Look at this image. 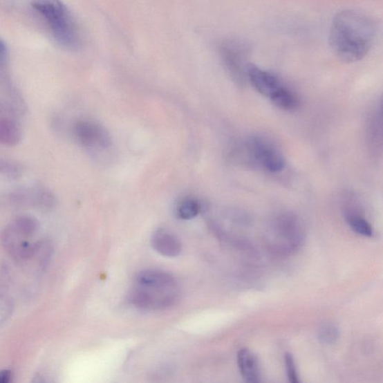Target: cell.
<instances>
[{"label": "cell", "instance_id": "obj_1", "mask_svg": "<svg viewBox=\"0 0 383 383\" xmlns=\"http://www.w3.org/2000/svg\"><path fill=\"white\" fill-rule=\"evenodd\" d=\"M375 38V22L357 9H344L333 18L330 47L336 57L345 62H357L366 57Z\"/></svg>", "mask_w": 383, "mask_h": 383}, {"label": "cell", "instance_id": "obj_2", "mask_svg": "<svg viewBox=\"0 0 383 383\" xmlns=\"http://www.w3.org/2000/svg\"><path fill=\"white\" fill-rule=\"evenodd\" d=\"M179 298L180 288L176 278L167 271L157 269L139 272L127 296L130 304L147 311L172 307Z\"/></svg>", "mask_w": 383, "mask_h": 383}, {"label": "cell", "instance_id": "obj_3", "mask_svg": "<svg viewBox=\"0 0 383 383\" xmlns=\"http://www.w3.org/2000/svg\"><path fill=\"white\" fill-rule=\"evenodd\" d=\"M37 11L50 23L55 37L64 47L75 49L80 46L77 24L65 6L58 1H42Z\"/></svg>", "mask_w": 383, "mask_h": 383}, {"label": "cell", "instance_id": "obj_4", "mask_svg": "<svg viewBox=\"0 0 383 383\" xmlns=\"http://www.w3.org/2000/svg\"><path fill=\"white\" fill-rule=\"evenodd\" d=\"M236 150L253 163L270 172H279L286 166V160L278 146L265 136L254 134L240 144Z\"/></svg>", "mask_w": 383, "mask_h": 383}, {"label": "cell", "instance_id": "obj_5", "mask_svg": "<svg viewBox=\"0 0 383 383\" xmlns=\"http://www.w3.org/2000/svg\"><path fill=\"white\" fill-rule=\"evenodd\" d=\"M222 61L230 75L236 84L243 85L246 79L247 51L244 45L235 40H225L220 45Z\"/></svg>", "mask_w": 383, "mask_h": 383}, {"label": "cell", "instance_id": "obj_6", "mask_svg": "<svg viewBox=\"0 0 383 383\" xmlns=\"http://www.w3.org/2000/svg\"><path fill=\"white\" fill-rule=\"evenodd\" d=\"M74 133L78 142L88 150L102 152L111 147V136L102 125L95 121H78Z\"/></svg>", "mask_w": 383, "mask_h": 383}, {"label": "cell", "instance_id": "obj_7", "mask_svg": "<svg viewBox=\"0 0 383 383\" xmlns=\"http://www.w3.org/2000/svg\"><path fill=\"white\" fill-rule=\"evenodd\" d=\"M273 231L281 248L295 250L303 241V227L295 215L283 214L277 218Z\"/></svg>", "mask_w": 383, "mask_h": 383}, {"label": "cell", "instance_id": "obj_8", "mask_svg": "<svg viewBox=\"0 0 383 383\" xmlns=\"http://www.w3.org/2000/svg\"><path fill=\"white\" fill-rule=\"evenodd\" d=\"M246 80L261 95L270 100L285 86L273 73L250 63L246 70Z\"/></svg>", "mask_w": 383, "mask_h": 383}, {"label": "cell", "instance_id": "obj_9", "mask_svg": "<svg viewBox=\"0 0 383 383\" xmlns=\"http://www.w3.org/2000/svg\"><path fill=\"white\" fill-rule=\"evenodd\" d=\"M151 244L155 251L168 258H176L182 251V244L178 236L162 227L153 232Z\"/></svg>", "mask_w": 383, "mask_h": 383}, {"label": "cell", "instance_id": "obj_10", "mask_svg": "<svg viewBox=\"0 0 383 383\" xmlns=\"http://www.w3.org/2000/svg\"><path fill=\"white\" fill-rule=\"evenodd\" d=\"M18 203H29L43 209H50L56 205V196L50 190L42 187H35L30 191H22L15 194Z\"/></svg>", "mask_w": 383, "mask_h": 383}, {"label": "cell", "instance_id": "obj_11", "mask_svg": "<svg viewBox=\"0 0 383 383\" xmlns=\"http://www.w3.org/2000/svg\"><path fill=\"white\" fill-rule=\"evenodd\" d=\"M238 364L245 383H261L259 361L251 351L246 348L239 351Z\"/></svg>", "mask_w": 383, "mask_h": 383}, {"label": "cell", "instance_id": "obj_12", "mask_svg": "<svg viewBox=\"0 0 383 383\" xmlns=\"http://www.w3.org/2000/svg\"><path fill=\"white\" fill-rule=\"evenodd\" d=\"M381 103L372 109L367 124V138L371 148L379 149L382 146V108Z\"/></svg>", "mask_w": 383, "mask_h": 383}, {"label": "cell", "instance_id": "obj_13", "mask_svg": "<svg viewBox=\"0 0 383 383\" xmlns=\"http://www.w3.org/2000/svg\"><path fill=\"white\" fill-rule=\"evenodd\" d=\"M22 131L14 121L0 118V144L15 146L20 143Z\"/></svg>", "mask_w": 383, "mask_h": 383}, {"label": "cell", "instance_id": "obj_14", "mask_svg": "<svg viewBox=\"0 0 383 383\" xmlns=\"http://www.w3.org/2000/svg\"><path fill=\"white\" fill-rule=\"evenodd\" d=\"M272 104L284 111H294L299 108L300 100L294 90L285 85L270 100Z\"/></svg>", "mask_w": 383, "mask_h": 383}, {"label": "cell", "instance_id": "obj_15", "mask_svg": "<svg viewBox=\"0 0 383 383\" xmlns=\"http://www.w3.org/2000/svg\"><path fill=\"white\" fill-rule=\"evenodd\" d=\"M200 212V203L193 196H185L179 198L175 206V214L182 221L193 220Z\"/></svg>", "mask_w": 383, "mask_h": 383}, {"label": "cell", "instance_id": "obj_16", "mask_svg": "<svg viewBox=\"0 0 383 383\" xmlns=\"http://www.w3.org/2000/svg\"><path fill=\"white\" fill-rule=\"evenodd\" d=\"M11 229L22 238H28L38 231L39 223L31 216H20L10 225Z\"/></svg>", "mask_w": 383, "mask_h": 383}, {"label": "cell", "instance_id": "obj_17", "mask_svg": "<svg viewBox=\"0 0 383 383\" xmlns=\"http://www.w3.org/2000/svg\"><path fill=\"white\" fill-rule=\"evenodd\" d=\"M346 221L352 230L364 236H371L373 234V230L370 223L361 216L357 214H348Z\"/></svg>", "mask_w": 383, "mask_h": 383}, {"label": "cell", "instance_id": "obj_18", "mask_svg": "<svg viewBox=\"0 0 383 383\" xmlns=\"http://www.w3.org/2000/svg\"><path fill=\"white\" fill-rule=\"evenodd\" d=\"M35 245V255H38L40 267L44 270H46L53 255V243L48 240H45L36 243Z\"/></svg>", "mask_w": 383, "mask_h": 383}, {"label": "cell", "instance_id": "obj_19", "mask_svg": "<svg viewBox=\"0 0 383 383\" xmlns=\"http://www.w3.org/2000/svg\"><path fill=\"white\" fill-rule=\"evenodd\" d=\"M339 333L337 328L330 324L324 326L319 332V340L326 344H332L336 342Z\"/></svg>", "mask_w": 383, "mask_h": 383}, {"label": "cell", "instance_id": "obj_20", "mask_svg": "<svg viewBox=\"0 0 383 383\" xmlns=\"http://www.w3.org/2000/svg\"><path fill=\"white\" fill-rule=\"evenodd\" d=\"M285 364L290 383H301L293 355L286 353L285 355Z\"/></svg>", "mask_w": 383, "mask_h": 383}, {"label": "cell", "instance_id": "obj_21", "mask_svg": "<svg viewBox=\"0 0 383 383\" xmlns=\"http://www.w3.org/2000/svg\"><path fill=\"white\" fill-rule=\"evenodd\" d=\"M0 172L11 178H17L21 175V169L16 164L7 160H0Z\"/></svg>", "mask_w": 383, "mask_h": 383}, {"label": "cell", "instance_id": "obj_22", "mask_svg": "<svg viewBox=\"0 0 383 383\" xmlns=\"http://www.w3.org/2000/svg\"><path fill=\"white\" fill-rule=\"evenodd\" d=\"M11 372L8 370L0 371V383H11Z\"/></svg>", "mask_w": 383, "mask_h": 383}, {"label": "cell", "instance_id": "obj_23", "mask_svg": "<svg viewBox=\"0 0 383 383\" xmlns=\"http://www.w3.org/2000/svg\"><path fill=\"white\" fill-rule=\"evenodd\" d=\"M6 54V46L4 42L0 41V59L5 57Z\"/></svg>", "mask_w": 383, "mask_h": 383}, {"label": "cell", "instance_id": "obj_24", "mask_svg": "<svg viewBox=\"0 0 383 383\" xmlns=\"http://www.w3.org/2000/svg\"><path fill=\"white\" fill-rule=\"evenodd\" d=\"M33 383H46L44 382V380L41 379V378H38V379H36Z\"/></svg>", "mask_w": 383, "mask_h": 383}]
</instances>
